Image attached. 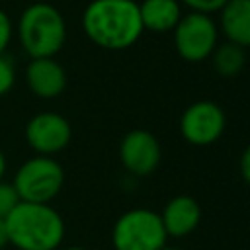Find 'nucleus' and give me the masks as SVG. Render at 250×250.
<instances>
[{"label": "nucleus", "instance_id": "obj_18", "mask_svg": "<svg viewBox=\"0 0 250 250\" xmlns=\"http://www.w3.org/2000/svg\"><path fill=\"white\" fill-rule=\"evenodd\" d=\"M12 33H14L12 20H10V18H8V14H6V12L0 8V55H4L6 47L10 45Z\"/></svg>", "mask_w": 250, "mask_h": 250}, {"label": "nucleus", "instance_id": "obj_14", "mask_svg": "<svg viewBox=\"0 0 250 250\" xmlns=\"http://www.w3.org/2000/svg\"><path fill=\"white\" fill-rule=\"evenodd\" d=\"M211 61H213V68L219 76L232 78L244 68L246 53L242 47H238L230 41H225L215 47V51L211 53Z\"/></svg>", "mask_w": 250, "mask_h": 250}, {"label": "nucleus", "instance_id": "obj_10", "mask_svg": "<svg viewBox=\"0 0 250 250\" xmlns=\"http://www.w3.org/2000/svg\"><path fill=\"white\" fill-rule=\"evenodd\" d=\"M25 82L33 96L41 100L59 98L66 88V70L55 57L31 59L25 68Z\"/></svg>", "mask_w": 250, "mask_h": 250}, {"label": "nucleus", "instance_id": "obj_6", "mask_svg": "<svg viewBox=\"0 0 250 250\" xmlns=\"http://www.w3.org/2000/svg\"><path fill=\"white\" fill-rule=\"evenodd\" d=\"M176 53L188 62H201L219 45V25L209 14L188 12L172 29Z\"/></svg>", "mask_w": 250, "mask_h": 250}, {"label": "nucleus", "instance_id": "obj_11", "mask_svg": "<svg viewBox=\"0 0 250 250\" xmlns=\"http://www.w3.org/2000/svg\"><path fill=\"white\" fill-rule=\"evenodd\" d=\"M164 230L172 238H184L191 234L201 223V205L191 195H176L166 201L160 213Z\"/></svg>", "mask_w": 250, "mask_h": 250}, {"label": "nucleus", "instance_id": "obj_5", "mask_svg": "<svg viewBox=\"0 0 250 250\" xmlns=\"http://www.w3.org/2000/svg\"><path fill=\"white\" fill-rule=\"evenodd\" d=\"M12 186L21 201L51 203L64 186V170L53 156L37 154L18 168Z\"/></svg>", "mask_w": 250, "mask_h": 250}, {"label": "nucleus", "instance_id": "obj_22", "mask_svg": "<svg viewBox=\"0 0 250 250\" xmlns=\"http://www.w3.org/2000/svg\"><path fill=\"white\" fill-rule=\"evenodd\" d=\"M158 250H180V248H176V246H170V244H164L162 248H158Z\"/></svg>", "mask_w": 250, "mask_h": 250}, {"label": "nucleus", "instance_id": "obj_21", "mask_svg": "<svg viewBox=\"0 0 250 250\" xmlns=\"http://www.w3.org/2000/svg\"><path fill=\"white\" fill-rule=\"evenodd\" d=\"M4 174H6V156H4V152L0 150V180L4 178Z\"/></svg>", "mask_w": 250, "mask_h": 250}, {"label": "nucleus", "instance_id": "obj_19", "mask_svg": "<svg viewBox=\"0 0 250 250\" xmlns=\"http://www.w3.org/2000/svg\"><path fill=\"white\" fill-rule=\"evenodd\" d=\"M238 170H240V176L246 184H250V145H246V148L242 150L240 154V160H238Z\"/></svg>", "mask_w": 250, "mask_h": 250}, {"label": "nucleus", "instance_id": "obj_20", "mask_svg": "<svg viewBox=\"0 0 250 250\" xmlns=\"http://www.w3.org/2000/svg\"><path fill=\"white\" fill-rule=\"evenodd\" d=\"M8 229H6V221L0 219V250H4L8 246Z\"/></svg>", "mask_w": 250, "mask_h": 250}, {"label": "nucleus", "instance_id": "obj_16", "mask_svg": "<svg viewBox=\"0 0 250 250\" xmlns=\"http://www.w3.org/2000/svg\"><path fill=\"white\" fill-rule=\"evenodd\" d=\"M16 84V66L14 61L6 55H0V96H6Z\"/></svg>", "mask_w": 250, "mask_h": 250}, {"label": "nucleus", "instance_id": "obj_3", "mask_svg": "<svg viewBox=\"0 0 250 250\" xmlns=\"http://www.w3.org/2000/svg\"><path fill=\"white\" fill-rule=\"evenodd\" d=\"M18 39L29 59L55 57L66 41V21L49 2L29 4L20 16Z\"/></svg>", "mask_w": 250, "mask_h": 250}, {"label": "nucleus", "instance_id": "obj_8", "mask_svg": "<svg viewBox=\"0 0 250 250\" xmlns=\"http://www.w3.org/2000/svg\"><path fill=\"white\" fill-rule=\"evenodd\" d=\"M119 160L129 174L139 178L150 176L162 160L160 141L146 129H133L119 143Z\"/></svg>", "mask_w": 250, "mask_h": 250}, {"label": "nucleus", "instance_id": "obj_12", "mask_svg": "<svg viewBox=\"0 0 250 250\" xmlns=\"http://www.w3.org/2000/svg\"><path fill=\"white\" fill-rule=\"evenodd\" d=\"M219 29L227 41L250 47V0H227L219 10Z\"/></svg>", "mask_w": 250, "mask_h": 250}, {"label": "nucleus", "instance_id": "obj_7", "mask_svg": "<svg viewBox=\"0 0 250 250\" xmlns=\"http://www.w3.org/2000/svg\"><path fill=\"white\" fill-rule=\"evenodd\" d=\"M178 129L186 143L193 146H209L223 137L227 129V115L219 104L199 100L182 111Z\"/></svg>", "mask_w": 250, "mask_h": 250}, {"label": "nucleus", "instance_id": "obj_9", "mask_svg": "<svg viewBox=\"0 0 250 250\" xmlns=\"http://www.w3.org/2000/svg\"><path fill=\"white\" fill-rule=\"evenodd\" d=\"M70 139L72 127L68 119L55 111H41L25 125V141L41 156H53L64 150Z\"/></svg>", "mask_w": 250, "mask_h": 250}, {"label": "nucleus", "instance_id": "obj_4", "mask_svg": "<svg viewBox=\"0 0 250 250\" xmlns=\"http://www.w3.org/2000/svg\"><path fill=\"white\" fill-rule=\"evenodd\" d=\"M166 240L168 234L160 213L146 207L121 213L111 229L113 250H158L166 244Z\"/></svg>", "mask_w": 250, "mask_h": 250}, {"label": "nucleus", "instance_id": "obj_15", "mask_svg": "<svg viewBox=\"0 0 250 250\" xmlns=\"http://www.w3.org/2000/svg\"><path fill=\"white\" fill-rule=\"evenodd\" d=\"M20 195L16 191V188L8 182H2L0 180V219H6L14 209L16 205L20 203Z\"/></svg>", "mask_w": 250, "mask_h": 250}, {"label": "nucleus", "instance_id": "obj_2", "mask_svg": "<svg viewBox=\"0 0 250 250\" xmlns=\"http://www.w3.org/2000/svg\"><path fill=\"white\" fill-rule=\"evenodd\" d=\"M4 221L8 242L18 250H57L64 238V221L49 203L20 201Z\"/></svg>", "mask_w": 250, "mask_h": 250}, {"label": "nucleus", "instance_id": "obj_23", "mask_svg": "<svg viewBox=\"0 0 250 250\" xmlns=\"http://www.w3.org/2000/svg\"><path fill=\"white\" fill-rule=\"evenodd\" d=\"M62 250H86V248H82V246H68V248H62Z\"/></svg>", "mask_w": 250, "mask_h": 250}, {"label": "nucleus", "instance_id": "obj_13", "mask_svg": "<svg viewBox=\"0 0 250 250\" xmlns=\"http://www.w3.org/2000/svg\"><path fill=\"white\" fill-rule=\"evenodd\" d=\"M139 16L143 29L154 33H166L176 27L182 18L180 0H143L139 4Z\"/></svg>", "mask_w": 250, "mask_h": 250}, {"label": "nucleus", "instance_id": "obj_1", "mask_svg": "<svg viewBox=\"0 0 250 250\" xmlns=\"http://www.w3.org/2000/svg\"><path fill=\"white\" fill-rule=\"evenodd\" d=\"M82 29L94 45L107 51L133 47L145 31L135 0H92L82 14Z\"/></svg>", "mask_w": 250, "mask_h": 250}, {"label": "nucleus", "instance_id": "obj_17", "mask_svg": "<svg viewBox=\"0 0 250 250\" xmlns=\"http://www.w3.org/2000/svg\"><path fill=\"white\" fill-rule=\"evenodd\" d=\"M227 0H180V4L188 6L189 12H199V14H217L223 6H225Z\"/></svg>", "mask_w": 250, "mask_h": 250}]
</instances>
